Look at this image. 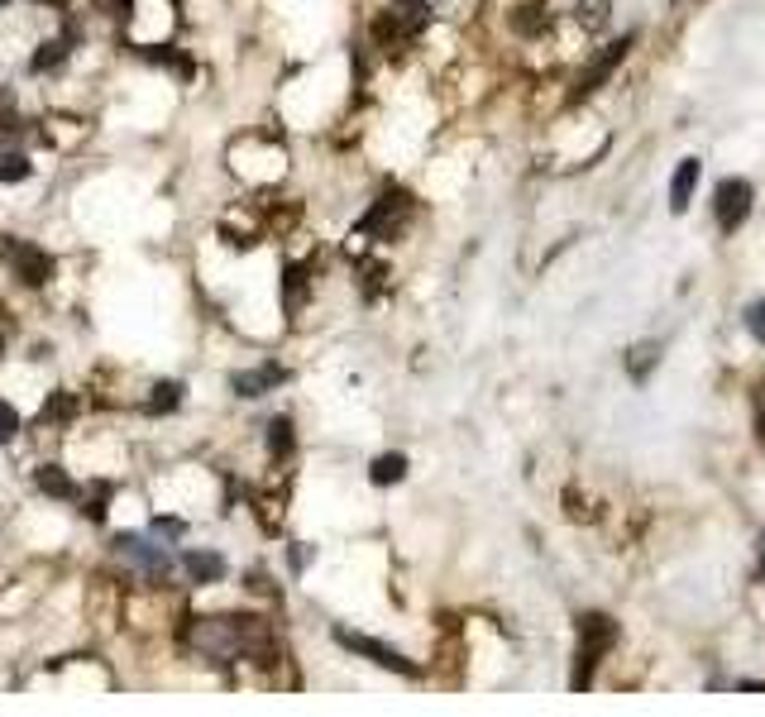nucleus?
I'll return each mask as SVG.
<instances>
[{"label": "nucleus", "instance_id": "17", "mask_svg": "<svg viewBox=\"0 0 765 717\" xmlns=\"http://www.w3.org/2000/svg\"><path fill=\"white\" fill-rule=\"evenodd\" d=\"M29 173H34V168H29L24 153H0V182H24Z\"/></svg>", "mask_w": 765, "mask_h": 717}, {"label": "nucleus", "instance_id": "16", "mask_svg": "<svg viewBox=\"0 0 765 717\" xmlns=\"http://www.w3.org/2000/svg\"><path fill=\"white\" fill-rule=\"evenodd\" d=\"M67 63V39H53V44H44L39 53H34V72H53V67Z\"/></svg>", "mask_w": 765, "mask_h": 717}, {"label": "nucleus", "instance_id": "7", "mask_svg": "<svg viewBox=\"0 0 765 717\" xmlns=\"http://www.w3.org/2000/svg\"><path fill=\"white\" fill-rule=\"evenodd\" d=\"M627 48H632V39H617V44L603 48V58H593V63L584 67V77H579V91H593L598 82H608V72L622 63V58H627Z\"/></svg>", "mask_w": 765, "mask_h": 717}, {"label": "nucleus", "instance_id": "6", "mask_svg": "<svg viewBox=\"0 0 765 717\" xmlns=\"http://www.w3.org/2000/svg\"><path fill=\"white\" fill-rule=\"evenodd\" d=\"M287 378L283 364H259V369H244L230 378V388L240 392V397H263V392H273L278 383Z\"/></svg>", "mask_w": 765, "mask_h": 717}, {"label": "nucleus", "instance_id": "2", "mask_svg": "<svg viewBox=\"0 0 765 717\" xmlns=\"http://www.w3.org/2000/svg\"><path fill=\"white\" fill-rule=\"evenodd\" d=\"M612 617H584L579 622V670H574V689H589V670L598 665V655L612 646Z\"/></svg>", "mask_w": 765, "mask_h": 717}, {"label": "nucleus", "instance_id": "24", "mask_svg": "<svg viewBox=\"0 0 765 717\" xmlns=\"http://www.w3.org/2000/svg\"><path fill=\"white\" fill-rule=\"evenodd\" d=\"M249 588H254V593H273V584H268L263 574H249Z\"/></svg>", "mask_w": 765, "mask_h": 717}, {"label": "nucleus", "instance_id": "9", "mask_svg": "<svg viewBox=\"0 0 765 717\" xmlns=\"http://www.w3.org/2000/svg\"><path fill=\"white\" fill-rule=\"evenodd\" d=\"M694 187H699V158H684L675 168V177H670V211H689V196H694Z\"/></svg>", "mask_w": 765, "mask_h": 717}, {"label": "nucleus", "instance_id": "26", "mask_svg": "<svg viewBox=\"0 0 765 717\" xmlns=\"http://www.w3.org/2000/svg\"><path fill=\"white\" fill-rule=\"evenodd\" d=\"M0 354H5V340H0Z\"/></svg>", "mask_w": 765, "mask_h": 717}, {"label": "nucleus", "instance_id": "22", "mask_svg": "<svg viewBox=\"0 0 765 717\" xmlns=\"http://www.w3.org/2000/svg\"><path fill=\"white\" fill-rule=\"evenodd\" d=\"M584 20H589V24H608V0H584Z\"/></svg>", "mask_w": 765, "mask_h": 717}, {"label": "nucleus", "instance_id": "10", "mask_svg": "<svg viewBox=\"0 0 765 717\" xmlns=\"http://www.w3.org/2000/svg\"><path fill=\"white\" fill-rule=\"evenodd\" d=\"M182 569H187L197 584H220V579H225V560H220L216 550H187V555H182Z\"/></svg>", "mask_w": 765, "mask_h": 717}, {"label": "nucleus", "instance_id": "12", "mask_svg": "<svg viewBox=\"0 0 765 717\" xmlns=\"http://www.w3.org/2000/svg\"><path fill=\"white\" fill-rule=\"evenodd\" d=\"M369 478L378 483V488H388V483H402L407 478V455H378L373 459Z\"/></svg>", "mask_w": 765, "mask_h": 717}, {"label": "nucleus", "instance_id": "23", "mask_svg": "<svg viewBox=\"0 0 765 717\" xmlns=\"http://www.w3.org/2000/svg\"><path fill=\"white\" fill-rule=\"evenodd\" d=\"M306 560H311V550H306V545H297V550H292V569H306Z\"/></svg>", "mask_w": 765, "mask_h": 717}, {"label": "nucleus", "instance_id": "4", "mask_svg": "<svg viewBox=\"0 0 765 717\" xmlns=\"http://www.w3.org/2000/svg\"><path fill=\"white\" fill-rule=\"evenodd\" d=\"M751 182L746 177H727L718 182V201H713V216H718L722 230H737L746 216H751Z\"/></svg>", "mask_w": 765, "mask_h": 717}, {"label": "nucleus", "instance_id": "15", "mask_svg": "<svg viewBox=\"0 0 765 717\" xmlns=\"http://www.w3.org/2000/svg\"><path fill=\"white\" fill-rule=\"evenodd\" d=\"M77 397L72 392H58V397H48L44 407H39V421H67V416H77Z\"/></svg>", "mask_w": 765, "mask_h": 717}, {"label": "nucleus", "instance_id": "21", "mask_svg": "<svg viewBox=\"0 0 765 717\" xmlns=\"http://www.w3.org/2000/svg\"><path fill=\"white\" fill-rule=\"evenodd\" d=\"M746 330H751L756 340H765V297H761V302L746 306Z\"/></svg>", "mask_w": 765, "mask_h": 717}, {"label": "nucleus", "instance_id": "8", "mask_svg": "<svg viewBox=\"0 0 765 717\" xmlns=\"http://www.w3.org/2000/svg\"><path fill=\"white\" fill-rule=\"evenodd\" d=\"M402 216H407V196H402V192H388V196H383V201H378V206L369 211L364 230H369V235H388V230H393Z\"/></svg>", "mask_w": 765, "mask_h": 717}, {"label": "nucleus", "instance_id": "20", "mask_svg": "<svg viewBox=\"0 0 765 717\" xmlns=\"http://www.w3.org/2000/svg\"><path fill=\"white\" fill-rule=\"evenodd\" d=\"M15 435H20V412L10 402H0V445H10Z\"/></svg>", "mask_w": 765, "mask_h": 717}, {"label": "nucleus", "instance_id": "19", "mask_svg": "<svg viewBox=\"0 0 765 717\" xmlns=\"http://www.w3.org/2000/svg\"><path fill=\"white\" fill-rule=\"evenodd\" d=\"M287 311H297L302 306V292H306V273L302 268H287Z\"/></svg>", "mask_w": 765, "mask_h": 717}, {"label": "nucleus", "instance_id": "25", "mask_svg": "<svg viewBox=\"0 0 765 717\" xmlns=\"http://www.w3.org/2000/svg\"><path fill=\"white\" fill-rule=\"evenodd\" d=\"M110 15H130V0H110Z\"/></svg>", "mask_w": 765, "mask_h": 717}, {"label": "nucleus", "instance_id": "3", "mask_svg": "<svg viewBox=\"0 0 765 717\" xmlns=\"http://www.w3.org/2000/svg\"><path fill=\"white\" fill-rule=\"evenodd\" d=\"M335 641H340L345 651L364 655V660H373V665H383V670H393V674H416V665H412V660H407V655H397L393 646H383V641H373V636H364V631L335 627Z\"/></svg>", "mask_w": 765, "mask_h": 717}, {"label": "nucleus", "instance_id": "28", "mask_svg": "<svg viewBox=\"0 0 765 717\" xmlns=\"http://www.w3.org/2000/svg\"><path fill=\"white\" fill-rule=\"evenodd\" d=\"M0 5H10V0H0Z\"/></svg>", "mask_w": 765, "mask_h": 717}, {"label": "nucleus", "instance_id": "13", "mask_svg": "<svg viewBox=\"0 0 765 717\" xmlns=\"http://www.w3.org/2000/svg\"><path fill=\"white\" fill-rule=\"evenodd\" d=\"M292 445H297V440H292V416H273V421H268V450L283 459V455H292Z\"/></svg>", "mask_w": 765, "mask_h": 717}, {"label": "nucleus", "instance_id": "11", "mask_svg": "<svg viewBox=\"0 0 765 717\" xmlns=\"http://www.w3.org/2000/svg\"><path fill=\"white\" fill-rule=\"evenodd\" d=\"M34 483L44 488L48 498H63V502H72V498H77V483H72V478H67L63 469H58V464H44V469L34 474Z\"/></svg>", "mask_w": 765, "mask_h": 717}, {"label": "nucleus", "instance_id": "14", "mask_svg": "<svg viewBox=\"0 0 765 717\" xmlns=\"http://www.w3.org/2000/svg\"><path fill=\"white\" fill-rule=\"evenodd\" d=\"M182 407V383H158L153 388V397H149V412L153 416H168V412H177Z\"/></svg>", "mask_w": 765, "mask_h": 717}, {"label": "nucleus", "instance_id": "27", "mask_svg": "<svg viewBox=\"0 0 765 717\" xmlns=\"http://www.w3.org/2000/svg\"><path fill=\"white\" fill-rule=\"evenodd\" d=\"M53 5H63V0H53Z\"/></svg>", "mask_w": 765, "mask_h": 717}, {"label": "nucleus", "instance_id": "18", "mask_svg": "<svg viewBox=\"0 0 765 717\" xmlns=\"http://www.w3.org/2000/svg\"><path fill=\"white\" fill-rule=\"evenodd\" d=\"M656 364H660V345H641V349H632V359H627L632 378H646Z\"/></svg>", "mask_w": 765, "mask_h": 717}, {"label": "nucleus", "instance_id": "1", "mask_svg": "<svg viewBox=\"0 0 765 717\" xmlns=\"http://www.w3.org/2000/svg\"><path fill=\"white\" fill-rule=\"evenodd\" d=\"M5 263H10V273H15L24 287H44L48 278L58 273L53 254L39 249V244H29V239H5Z\"/></svg>", "mask_w": 765, "mask_h": 717}, {"label": "nucleus", "instance_id": "5", "mask_svg": "<svg viewBox=\"0 0 765 717\" xmlns=\"http://www.w3.org/2000/svg\"><path fill=\"white\" fill-rule=\"evenodd\" d=\"M115 550H120L125 560H134L149 579H168V569H173V555H168L163 545L144 541V536H115Z\"/></svg>", "mask_w": 765, "mask_h": 717}]
</instances>
